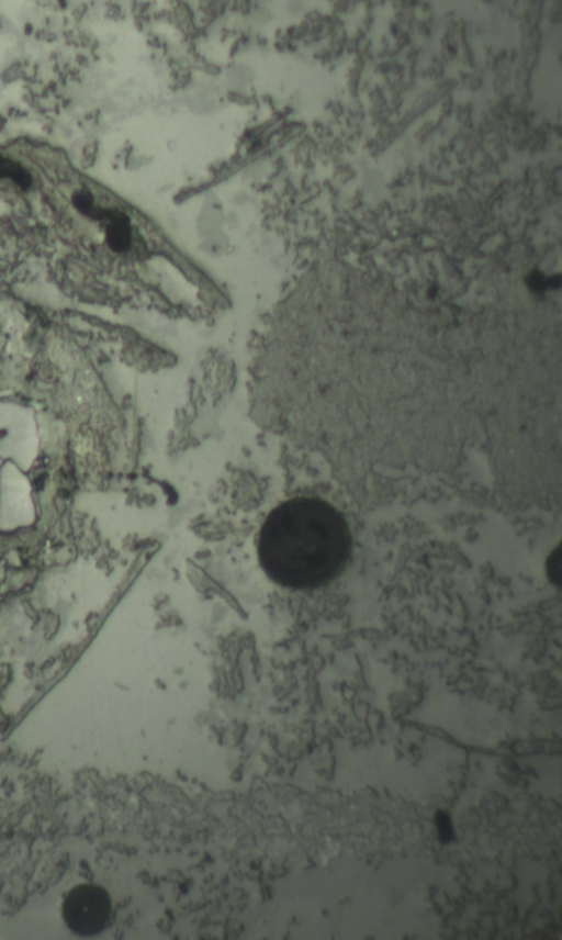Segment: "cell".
Listing matches in <instances>:
<instances>
[{
    "label": "cell",
    "mask_w": 562,
    "mask_h": 940,
    "mask_svg": "<svg viewBox=\"0 0 562 940\" xmlns=\"http://www.w3.org/2000/svg\"><path fill=\"white\" fill-rule=\"evenodd\" d=\"M352 547L345 516L328 502L297 496L276 506L257 540L259 563L270 580L289 589L310 590L336 579Z\"/></svg>",
    "instance_id": "6da1fadb"
},
{
    "label": "cell",
    "mask_w": 562,
    "mask_h": 940,
    "mask_svg": "<svg viewBox=\"0 0 562 940\" xmlns=\"http://www.w3.org/2000/svg\"><path fill=\"white\" fill-rule=\"evenodd\" d=\"M63 919L70 931L82 937L102 932L112 918L109 893L94 884L72 887L61 905Z\"/></svg>",
    "instance_id": "7a4b0ae2"
},
{
    "label": "cell",
    "mask_w": 562,
    "mask_h": 940,
    "mask_svg": "<svg viewBox=\"0 0 562 940\" xmlns=\"http://www.w3.org/2000/svg\"><path fill=\"white\" fill-rule=\"evenodd\" d=\"M108 221L105 227V240L114 251L128 249L132 243V228L128 217L119 211H110L104 217Z\"/></svg>",
    "instance_id": "3957f363"
},
{
    "label": "cell",
    "mask_w": 562,
    "mask_h": 940,
    "mask_svg": "<svg viewBox=\"0 0 562 940\" xmlns=\"http://www.w3.org/2000/svg\"><path fill=\"white\" fill-rule=\"evenodd\" d=\"M10 178L22 190H27L32 184L31 174L16 161L0 156V179Z\"/></svg>",
    "instance_id": "277c9868"
},
{
    "label": "cell",
    "mask_w": 562,
    "mask_h": 940,
    "mask_svg": "<svg viewBox=\"0 0 562 940\" xmlns=\"http://www.w3.org/2000/svg\"><path fill=\"white\" fill-rule=\"evenodd\" d=\"M71 201L77 211L88 217L104 220L108 210L95 206L93 197L88 190L76 191L71 197Z\"/></svg>",
    "instance_id": "5b68a950"
},
{
    "label": "cell",
    "mask_w": 562,
    "mask_h": 940,
    "mask_svg": "<svg viewBox=\"0 0 562 940\" xmlns=\"http://www.w3.org/2000/svg\"><path fill=\"white\" fill-rule=\"evenodd\" d=\"M436 824L440 840L448 842L452 839V828L449 821V816L445 812H437Z\"/></svg>",
    "instance_id": "8992f818"
}]
</instances>
